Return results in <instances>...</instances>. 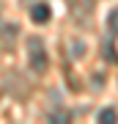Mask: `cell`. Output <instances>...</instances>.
I'll use <instances>...</instances> for the list:
<instances>
[{
  "instance_id": "6da1fadb",
  "label": "cell",
  "mask_w": 118,
  "mask_h": 124,
  "mask_svg": "<svg viewBox=\"0 0 118 124\" xmlns=\"http://www.w3.org/2000/svg\"><path fill=\"white\" fill-rule=\"evenodd\" d=\"M28 63H30L33 72H44L47 69V50H44L39 36H33V39L28 41Z\"/></svg>"
},
{
  "instance_id": "3957f363",
  "label": "cell",
  "mask_w": 118,
  "mask_h": 124,
  "mask_svg": "<svg viewBox=\"0 0 118 124\" xmlns=\"http://www.w3.org/2000/svg\"><path fill=\"white\" fill-rule=\"evenodd\" d=\"M115 119H118V113L113 110V108H104V110L99 113V121H102V124H113Z\"/></svg>"
},
{
  "instance_id": "7a4b0ae2",
  "label": "cell",
  "mask_w": 118,
  "mask_h": 124,
  "mask_svg": "<svg viewBox=\"0 0 118 124\" xmlns=\"http://www.w3.org/2000/svg\"><path fill=\"white\" fill-rule=\"evenodd\" d=\"M49 17H52V11H49V6H47V3H36L33 8H30V19H33L36 25L49 22Z\"/></svg>"
},
{
  "instance_id": "277c9868",
  "label": "cell",
  "mask_w": 118,
  "mask_h": 124,
  "mask_svg": "<svg viewBox=\"0 0 118 124\" xmlns=\"http://www.w3.org/2000/svg\"><path fill=\"white\" fill-rule=\"evenodd\" d=\"M107 22H110V31H115V33H118V8L110 14V19H107Z\"/></svg>"
}]
</instances>
